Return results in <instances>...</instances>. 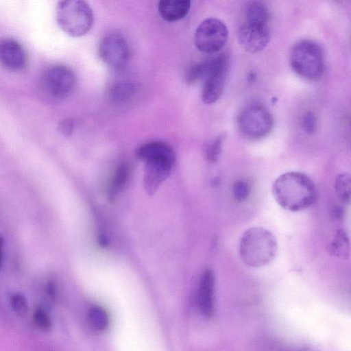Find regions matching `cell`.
<instances>
[{"label":"cell","mask_w":351,"mask_h":351,"mask_svg":"<svg viewBox=\"0 0 351 351\" xmlns=\"http://www.w3.org/2000/svg\"><path fill=\"white\" fill-rule=\"evenodd\" d=\"M271 191L278 205L291 212L309 208L317 197L313 181L306 174L298 171L286 172L278 176Z\"/></svg>","instance_id":"6da1fadb"},{"label":"cell","mask_w":351,"mask_h":351,"mask_svg":"<svg viewBox=\"0 0 351 351\" xmlns=\"http://www.w3.org/2000/svg\"><path fill=\"white\" fill-rule=\"evenodd\" d=\"M277 251L278 242L275 235L265 228H250L241 237L239 256L248 267H261L269 264Z\"/></svg>","instance_id":"7a4b0ae2"},{"label":"cell","mask_w":351,"mask_h":351,"mask_svg":"<svg viewBox=\"0 0 351 351\" xmlns=\"http://www.w3.org/2000/svg\"><path fill=\"white\" fill-rule=\"evenodd\" d=\"M289 62L292 69L300 77L315 80L320 77L324 67V53L317 42L303 39L291 47Z\"/></svg>","instance_id":"3957f363"},{"label":"cell","mask_w":351,"mask_h":351,"mask_svg":"<svg viewBox=\"0 0 351 351\" xmlns=\"http://www.w3.org/2000/svg\"><path fill=\"white\" fill-rule=\"evenodd\" d=\"M56 20L60 28L73 37L85 35L93 24V13L86 1L65 0L56 7Z\"/></svg>","instance_id":"277c9868"},{"label":"cell","mask_w":351,"mask_h":351,"mask_svg":"<svg viewBox=\"0 0 351 351\" xmlns=\"http://www.w3.org/2000/svg\"><path fill=\"white\" fill-rule=\"evenodd\" d=\"M238 125L244 136L250 139L258 140L270 132L274 119L264 104L254 101L242 109L238 117Z\"/></svg>","instance_id":"5b68a950"},{"label":"cell","mask_w":351,"mask_h":351,"mask_svg":"<svg viewBox=\"0 0 351 351\" xmlns=\"http://www.w3.org/2000/svg\"><path fill=\"white\" fill-rule=\"evenodd\" d=\"M228 30L219 19H206L197 26L194 34V43L198 50L206 53H215L226 45Z\"/></svg>","instance_id":"8992f818"},{"label":"cell","mask_w":351,"mask_h":351,"mask_svg":"<svg viewBox=\"0 0 351 351\" xmlns=\"http://www.w3.org/2000/svg\"><path fill=\"white\" fill-rule=\"evenodd\" d=\"M99 53L101 59L110 67L124 68L130 58V49L126 39L118 34H110L101 40Z\"/></svg>","instance_id":"52a82bcc"},{"label":"cell","mask_w":351,"mask_h":351,"mask_svg":"<svg viewBox=\"0 0 351 351\" xmlns=\"http://www.w3.org/2000/svg\"><path fill=\"white\" fill-rule=\"evenodd\" d=\"M44 84L51 96L62 99L73 93L76 84V77L73 71L69 67L56 64L45 72Z\"/></svg>","instance_id":"ba28073f"},{"label":"cell","mask_w":351,"mask_h":351,"mask_svg":"<svg viewBox=\"0 0 351 351\" xmlns=\"http://www.w3.org/2000/svg\"><path fill=\"white\" fill-rule=\"evenodd\" d=\"M269 25H257L243 21L237 30V39L247 52L255 53L264 49L270 39Z\"/></svg>","instance_id":"9c48e42d"},{"label":"cell","mask_w":351,"mask_h":351,"mask_svg":"<svg viewBox=\"0 0 351 351\" xmlns=\"http://www.w3.org/2000/svg\"><path fill=\"white\" fill-rule=\"evenodd\" d=\"M215 283L213 271L206 269L202 274L197 291V304L201 314L207 318L213 316L215 310Z\"/></svg>","instance_id":"30bf717a"},{"label":"cell","mask_w":351,"mask_h":351,"mask_svg":"<svg viewBox=\"0 0 351 351\" xmlns=\"http://www.w3.org/2000/svg\"><path fill=\"white\" fill-rule=\"evenodd\" d=\"M144 162L143 186L149 195H153L160 184L167 179L173 164L165 161Z\"/></svg>","instance_id":"8fae6325"},{"label":"cell","mask_w":351,"mask_h":351,"mask_svg":"<svg viewBox=\"0 0 351 351\" xmlns=\"http://www.w3.org/2000/svg\"><path fill=\"white\" fill-rule=\"evenodd\" d=\"M27 56L23 47L16 40L5 38L0 40V62L12 70L23 69Z\"/></svg>","instance_id":"7c38bea8"},{"label":"cell","mask_w":351,"mask_h":351,"mask_svg":"<svg viewBox=\"0 0 351 351\" xmlns=\"http://www.w3.org/2000/svg\"><path fill=\"white\" fill-rule=\"evenodd\" d=\"M136 155L144 162L165 161L174 164L176 161L173 148L162 141H152L143 145L138 149Z\"/></svg>","instance_id":"4fadbf2b"},{"label":"cell","mask_w":351,"mask_h":351,"mask_svg":"<svg viewBox=\"0 0 351 351\" xmlns=\"http://www.w3.org/2000/svg\"><path fill=\"white\" fill-rule=\"evenodd\" d=\"M191 8L189 0H161L158 10L160 16L167 21L174 22L184 18Z\"/></svg>","instance_id":"5bb4252c"},{"label":"cell","mask_w":351,"mask_h":351,"mask_svg":"<svg viewBox=\"0 0 351 351\" xmlns=\"http://www.w3.org/2000/svg\"><path fill=\"white\" fill-rule=\"evenodd\" d=\"M225 76L210 75L202 80V100L210 104L217 101L221 97L224 84Z\"/></svg>","instance_id":"9a60e30c"},{"label":"cell","mask_w":351,"mask_h":351,"mask_svg":"<svg viewBox=\"0 0 351 351\" xmlns=\"http://www.w3.org/2000/svg\"><path fill=\"white\" fill-rule=\"evenodd\" d=\"M244 21L263 25H269L270 13L267 7L261 1H251L245 7Z\"/></svg>","instance_id":"2e32d148"},{"label":"cell","mask_w":351,"mask_h":351,"mask_svg":"<svg viewBox=\"0 0 351 351\" xmlns=\"http://www.w3.org/2000/svg\"><path fill=\"white\" fill-rule=\"evenodd\" d=\"M330 254L346 259L350 255V243L348 234L343 230H339L328 245Z\"/></svg>","instance_id":"e0dca14e"},{"label":"cell","mask_w":351,"mask_h":351,"mask_svg":"<svg viewBox=\"0 0 351 351\" xmlns=\"http://www.w3.org/2000/svg\"><path fill=\"white\" fill-rule=\"evenodd\" d=\"M131 174V167L128 162H122L117 168L111 181L109 192L111 197L122 191L128 184Z\"/></svg>","instance_id":"ac0fdd59"},{"label":"cell","mask_w":351,"mask_h":351,"mask_svg":"<svg viewBox=\"0 0 351 351\" xmlns=\"http://www.w3.org/2000/svg\"><path fill=\"white\" fill-rule=\"evenodd\" d=\"M136 90V84L132 82H119L111 88L110 97L115 102H125L133 97Z\"/></svg>","instance_id":"d6986e66"},{"label":"cell","mask_w":351,"mask_h":351,"mask_svg":"<svg viewBox=\"0 0 351 351\" xmlns=\"http://www.w3.org/2000/svg\"><path fill=\"white\" fill-rule=\"evenodd\" d=\"M335 191L338 198L343 202L350 200L351 176L348 173H341L337 176L335 182Z\"/></svg>","instance_id":"ffe728a7"},{"label":"cell","mask_w":351,"mask_h":351,"mask_svg":"<svg viewBox=\"0 0 351 351\" xmlns=\"http://www.w3.org/2000/svg\"><path fill=\"white\" fill-rule=\"evenodd\" d=\"M91 326L97 330H105L109 324V317L106 310L100 306H92L88 313Z\"/></svg>","instance_id":"44dd1931"},{"label":"cell","mask_w":351,"mask_h":351,"mask_svg":"<svg viewBox=\"0 0 351 351\" xmlns=\"http://www.w3.org/2000/svg\"><path fill=\"white\" fill-rule=\"evenodd\" d=\"M223 134H220L206 143L204 154L206 160L209 162L217 161L223 147Z\"/></svg>","instance_id":"7402d4cb"},{"label":"cell","mask_w":351,"mask_h":351,"mask_svg":"<svg viewBox=\"0 0 351 351\" xmlns=\"http://www.w3.org/2000/svg\"><path fill=\"white\" fill-rule=\"evenodd\" d=\"M10 303L14 312L21 317L27 315L28 304L26 298L19 293L12 294L10 298Z\"/></svg>","instance_id":"603a6c76"},{"label":"cell","mask_w":351,"mask_h":351,"mask_svg":"<svg viewBox=\"0 0 351 351\" xmlns=\"http://www.w3.org/2000/svg\"><path fill=\"white\" fill-rule=\"evenodd\" d=\"M33 320L35 324L43 330H48L51 328V319L45 308L37 307L33 314Z\"/></svg>","instance_id":"cb8c5ba5"},{"label":"cell","mask_w":351,"mask_h":351,"mask_svg":"<svg viewBox=\"0 0 351 351\" xmlns=\"http://www.w3.org/2000/svg\"><path fill=\"white\" fill-rule=\"evenodd\" d=\"M232 191L234 199L239 202H242L249 197L250 186L247 182L239 180L234 184Z\"/></svg>","instance_id":"d4e9b609"},{"label":"cell","mask_w":351,"mask_h":351,"mask_svg":"<svg viewBox=\"0 0 351 351\" xmlns=\"http://www.w3.org/2000/svg\"><path fill=\"white\" fill-rule=\"evenodd\" d=\"M302 126L306 134H312L314 133L317 127L315 115L311 112L306 113L302 121Z\"/></svg>","instance_id":"484cf974"},{"label":"cell","mask_w":351,"mask_h":351,"mask_svg":"<svg viewBox=\"0 0 351 351\" xmlns=\"http://www.w3.org/2000/svg\"><path fill=\"white\" fill-rule=\"evenodd\" d=\"M74 129V122L70 118L61 120L58 124L59 132L65 136H70Z\"/></svg>","instance_id":"4316f807"},{"label":"cell","mask_w":351,"mask_h":351,"mask_svg":"<svg viewBox=\"0 0 351 351\" xmlns=\"http://www.w3.org/2000/svg\"><path fill=\"white\" fill-rule=\"evenodd\" d=\"M332 212V217H334L335 219H339L342 216L343 210L339 206H335L334 207Z\"/></svg>","instance_id":"83f0119b"},{"label":"cell","mask_w":351,"mask_h":351,"mask_svg":"<svg viewBox=\"0 0 351 351\" xmlns=\"http://www.w3.org/2000/svg\"><path fill=\"white\" fill-rule=\"evenodd\" d=\"M3 239L0 236V267L1 265L3 259Z\"/></svg>","instance_id":"f1b7e54d"},{"label":"cell","mask_w":351,"mask_h":351,"mask_svg":"<svg viewBox=\"0 0 351 351\" xmlns=\"http://www.w3.org/2000/svg\"><path fill=\"white\" fill-rule=\"evenodd\" d=\"M297 351H317V350L311 347L304 346V347L300 348Z\"/></svg>","instance_id":"f546056e"}]
</instances>
